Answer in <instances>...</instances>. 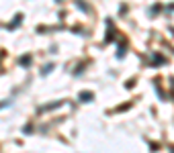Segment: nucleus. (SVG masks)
Wrapping results in <instances>:
<instances>
[{
	"label": "nucleus",
	"mask_w": 174,
	"mask_h": 153,
	"mask_svg": "<svg viewBox=\"0 0 174 153\" xmlns=\"http://www.w3.org/2000/svg\"><path fill=\"white\" fill-rule=\"evenodd\" d=\"M80 98H82L84 102H88L90 98H92V94H90V92H82V94H80Z\"/></svg>",
	"instance_id": "1"
}]
</instances>
